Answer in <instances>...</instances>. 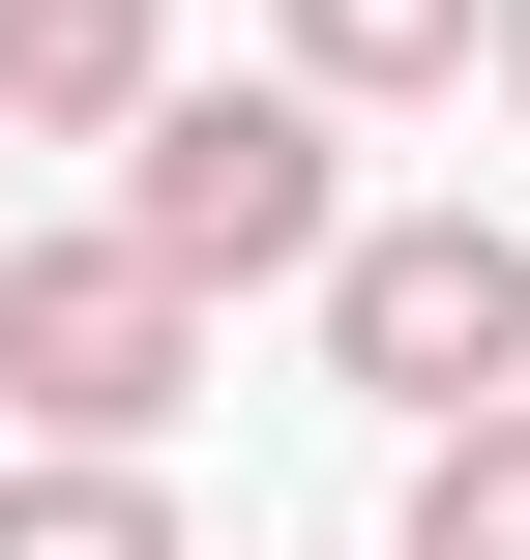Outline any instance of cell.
<instances>
[{"label":"cell","instance_id":"cell-1","mask_svg":"<svg viewBox=\"0 0 530 560\" xmlns=\"http://www.w3.org/2000/svg\"><path fill=\"white\" fill-rule=\"evenodd\" d=\"M118 236H148V266H207V295H295V266L354 236V118H325L295 59H266V89H207V59H177V89L118 118Z\"/></svg>","mask_w":530,"mask_h":560},{"label":"cell","instance_id":"cell-2","mask_svg":"<svg viewBox=\"0 0 530 560\" xmlns=\"http://www.w3.org/2000/svg\"><path fill=\"white\" fill-rule=\"evenodd\" d=\"M295 295H325V384H354L384 443H443V413L530 384V236H502V207H354Z\"/></svg>","mask_w":530,"mask_h":560},{"label":"cell","instance_id":"cell-3","mask_svg":"<svg viewBox=\"0 0 530 560\" xmlns=\"http://www.w3.org/2000/svg\"><path fill=\"white\" fill-rule=\"evenodd\" d=\"M177 384H207V266H148L118 207L0 236V413L30 443H177Z\"/></svg>","mask_w":530,"mask_h":560},{"label":"cell","instance_id":"cell-4","mask_svg":"<svg viewBox=\"0 0 530 560\" xmlns=\"http://www.w3.org/2000/svg\"><path fill=\"white\" fill-rule=\"evenodd\" d=\"M177 89V0H0V148H118Z\"/></svg>","mask_w":530,"mask_h":560},{"label":"cell","instance_id":"cell-5","mask_svg":"<svg viewBox=\"0 0 530 560\" xmlns=\"http://www.w3.org/2000/svg\"><path fill=\"white\" fill-rule=\"evenodd\" d=\"M472 30H502V0H266V59H295L325 118H443V89H472Z\"/></svg>","mask_w":530,"mask_h":560},{"label":"cell","instance_id":"cell-6","mask_svg":"<svg viewBox=\"0 0 530 560\" xmlns=\"http://www.w3.org/2000/svg\"><path fill=\"white\" fill-rule=\"evenodd\" d=\"M0 560H207V532H177L148 443H30V472H0Z\"/></svg>","mask_w":530,"mask_h":560},{"label":"cell","instance_id":"cell-7","mask_svg":"<svg viewBox=\"0 0 530 560\" xmlns=\"http://www.w3.org/2000/svg\"><path fill=\"white\" fill-rule=\"evenodd\" d=\"M384 560H530V384L413 443V532H384Z\"/></svg>","mask_w":530,"mask_h":560},{"label":"cell","instance_id":"cell-8","mask_svg":"<svg viewBox=\"0 0 530 560\" xmlns=\"http://www.w3.org/2000/svg\"><path fill=\"white\" fill-rule=\"evenodd\" d=\"M472 89H502V118H530V0H502V30H472Z\"/></svg>","mask_w":530,"mask_h":560}]
</instances>
